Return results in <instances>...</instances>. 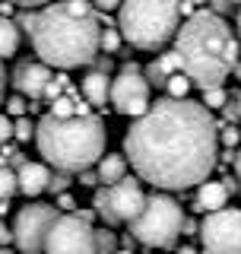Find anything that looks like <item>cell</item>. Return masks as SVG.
<instances>
[{"label":"cell","instance_id":"1","mask_svg":"<svg viewBox=\"0 0 241 254\" xmlns=\"http://www.w3.org/2000/svg\"><path fill=\"white\" fill-rule=\"evenodd\" d=\"M124 156L156 190L200 188L219 162V124L203 102L165 95L124 133Z\"/></svg>","mask_w":241,"mask_h":254},{"label":"cell","instance_id":"2","mask_svg":"<svg viewBox=\"0 0 241 254\" xmlns=\"http://www.w3.org/2000/svg\"><path fill=\"white\" fill-rule=\"evenodd\" d=\"M19 29L29 35L38 61L58 70H73L95 64L102 48V19L92 0H54L42 10L16 16Z\"/></svg>","mask_w":241,"mask_h":254},{"label":"cell","instance_id":"3","mask_svg":"<svg viewBox=\"0 0 241 254\" xmlns=\"http://www.w3.org/2000/svg\"><path fill=\"white\" fill-rule=\"evenodd\" d=\"M175 51L181 54L184 73L194 79L200 89H213L238 70L241 45L232 26L213 10H197L175 35Z\"/></svg>","mask_w":241,"mask_h":254},{"label":"cell","instance_id":"4","mask_svg":"<svg viewBox=\"0 0 241 254\" xmlns=\"http://www.w3.org/2000/svg\"><path fill=\"white\" fill-rule=\"evenodd\" d=\"M38 153L58 172L79 175L102 162L105 156V124L95 115L54 118L45 115L35 130Z\"/></svg>","mask_w":241,"mask_h":254},{"label":"cell","instance_id":"5","mask_svg":"<svg viewBox=\"0 0 241 254\" xmlns=\"http://www.w3.org/2000/svg\"><path fill=\"white\" fill-rule=\"evenodd\" d=\"M181 0H124L118 10V29L127 45L140 51H159L178 35Z\"/></svg>","mask_w":241,"mask_h":254},{"label":"cell","instance_id":"6","mask_svg":"<svg viewBox=\"0 0 241 254\" xmlns=\"http://www.w3.org/2000/svg\"><path fill=\"white\" fill-rule=\"evenodd\" d=\"M184 213L175 197L162 194V190H152L146 197L143 213L130 222V235L146 248H172L178 242L181 229H184Z\"/></svg>","mask_w":241,"mask_h":254},{"label":"cell","instance_id":"7","mask_svg":"<svg viewBox=\"0 0 241 254\" xmlns=\"http://www.w3.org/2000/svg\"><path fill=\"white\" fill-rule=\"evenodd\" d=\"M146 197L140 188V178H124L118 185H105L95 190L92 206L108 226H130V222L143 213L146 206Z\"/></svg>","mask_w":241,"mask_h":254},{"label":"cell","instance_id":"8","mask_svg":"<svg viewBox=\"0 0 241 254\" xmlns=\"http://www.w3.org/2000/svg\"><path fill=\"white\" fill-rule=\"evenodd\" d=\"M60 219L58 203H29L16 213L13 219V242L19 254H45L48 235H51L54 222Z\"/></svg>","mask_w":241,"mask_h":254},{"label":"cell","instance_id":"9","mask_svg":"<svg viewBox=\"0 0 241 254\" xmlns=\"http://www.w3.org/2000/svg\"><path fill=\"white\" fill-rule=\"evenodd\" d=\"M200 242L206 254H241V210L226 206L206 213L200 222Z\"/></svg>","mask_w":241,"mask_h":254},{"label":"cell","instance_id":"10","mask_svg":"<svg viewBox=\"0 0 241 254\" xmlns=\"http://www.w3.org/2000/svg\"><path fill=\"white\" fill-rule=\"evenodd\" d=\"M111 108L118 115H130V118H143L152 108L149 79L146 73H140L136 64H124L120 73L111 79Z\"/></svg>","mask_w":241,"mask_h":254},{"label":"cell","instance_id":"11","mask_svg":"<svg viewBox=\"0 0 241 254\" xmlns=\"http://www.w3.org/2000/svg\"><path fill=\"white\" fill-rule=\"evenodd\" d=\"M45 254H99L95 251V229L79 213H60L48 235Z\"/></svg>","mask_w":241,"mask_h":254},{"label":"cell","instance_id":"12","mask_svg":"<svg viewBox=\"0 0 241 254\" xmlns=\"http://www.w3.org/2000/svg\"><path fill=\"white\" fill-rule=\"evenodd\" d=\"M51 67L48 64H29V61H22L19 67H16V73H13V86H16V92H22V95H29V99H45V89L51 86Z\"/></svg>","mask_w":241,"mask_h":254},{"label":"cell","instance_id":"13","mask_svg":"<svg viewBox=\"0 0 241 254\" xmlns=\"http://www.w3.org/2000/svg\"><path fill=\"white\" fill-rule=\"evenodd\" d=\"M232 190H235L232 178H226V181H203V185L197 188L194 210H197V213H216V210H226Z\"/></svg>","mask_w":241,"mask_h":254},{"label":"cell","instance_id":"14","mask_svg":"<svg viewBox=\"0 0 241 254\" xmlns=\"http://www.w3.org/2000/svg\"><path fill=\"white\" fill-rule=\"evenodd\" d=\"M16 178H19V190L26 197H38L42 190L51 188V169H48L45 162H26L16 169Z\"/></svg>","mask_w":241,"mask_h":254},{"label":"cell","instance_id":"15","mask_svg":"<svg viewBox=\"0 0 241 254\" xmlns=\"http://www.w3.org/2000/svg\"><path fill=\"white\" fill-rule=\"evenodd\" d=\"M181 70H184L181 54H178V51H165V54H159L152 64H146V79H149V86L165 89L168 79H172L175 73H181Z\"/></svg>","mask_w":241,"mask_h":254},{"label":"cell","instance_id":"16","mask_svg":"<svg viewBox=\"0 0 241 254\" xmlns=\"http://www.w3.org/2000/svg\"><path fill=\"white\" fill-rule=\"evenodd\" d=\"M83 99L89 102V105H95V108L111 105V76L102 73V70L86 73V79H83Z\"/></svg>","mask_w":241,"mask_h":254},{"label":"cell","instance_id":"17","mask_svg":"<svg viewBox=\"0 0 241 254\" xmlns=\"http://www.w3.org/2000/svg\"><path fill=\"white\" fill-rule=\"evenodd\" d=\"M95 172H99L102 185H118V181L127 178V156L124 153H105L102 162L95 165Z\"/></svg>","mask_w":241,"mask_h":254},{"label":"cell","instance_id":"18","mask_svg":"<svg viewBox=\"0 0 241 254\" xmlns=\"http://www.w3.org/2000/svg\"><path fill=\"white\" fill-rule=\"evenodd\" d=\"M19 51V22L0 16V58H13Z\"/></svg>","mask_w":241,"mask_h":254},{"label":"cell","instance_id":"19","mask_svg":"<svg viewBox=\"0 0 241 254\" xmlns=\"http://www.w3.org/2000/svg\"><path fill=\"white\" fill-rule=\"evenodd\" d=\"M16 190H19L16 169H10V165H0V200H10Z\"/></svg>","mask_w":241,"mask_h":254},{"label":"cell","instance_id":"20","mask_svg":"<svg viewBox=\"0 0 241 254\" xmlns=\"http://www.w3.org/2000/svg\"><path fill=\"white\" fill-rule=\"evenodd\" d=\"M190 86H194V79H190V76L181 70V73H175L172 79H168V86H165V89H168V95H172V99H187Z\"/></svg>","mask_w":241,"mask_h":254},{"label":"cell","instance_id":"21","mask_svg":"<svg viewBox=\"0 0 241 254\" xmlns=\"http://www.w3.org/2000/svg\"><path fill=\"white\" fill-rule=\"evenodd\" d=\"M48 115H54V118H73V115H76V95L70 92V95H60V99H54Z\"/></svg>","mask_w":241,"mask_h":254},{"label":"cell","instance_id":"22","mask_svg":"<svg viewBox=\"0 0 241 254\" xmlns=\"http://www.w3.org/2000/svg\"><path fill=\"white\" fill-rule=\"evenodd\" d=\"M3 111L16 121V118H26L29 111H32V105L26 102V95H22V92H16V95H10V99L3 102Z\"/></svg>","mask_w":241,"mask_h":254},{"label":"cell","instance_id":"23","mask_svg":"<svg viewBox=\"0 0 241 254\" xmlns=\"http://www.w3.org/2000/svg\"><path fill=\"white\" fill-rule=\"evenodd\" d=\"M95 251L99 254H118V238L111 229H95Z\"/></svg>","mask_w":241,"mask_h":254},{"label":"cell","instance_id":"24","mask_svg":"<svg viewBox=\"0 0 241 254\" xmlns=\"http://www.w3.org/2000/svg\"><path fill=\"white\" fill-rule=\"evenodd\" d=\"M200 102H203L210 111L213 108H226L229 105V92L222 89V86H213V89H203V99H200Z\"/></svg>","mask_w":241,"mask_h":254},{"label":"cell","instance_id":"25","mask_svg":"<svg viewBox=\"0 0 241 254\" xmlns=\"http://www.w3.org/2000/svg\"><path fill=\"white\" fill-rule=\"evenodd\" d=\"M120 42H124L120 29H111V26L102 29V48H105V54H118L120 51Z\"/></svg>","mask_w":241,"mask_h":254},{"label":"cell","instance_id":"26","mask_svg":"<svg viewBox=\"0 0 241 254\" xmlns=\"http://www.w3.org/2000/svg\"><path fill=\"white\" fill-rule=\"evenodd\" d=\"M35 130H38V124H32L29 115L26 118H16V140H19V143L32 140V137H35Z\"/></svg>","mask_w":241,"mask_h":254},{"label":"cell","instance_id":"27","mask_svg":"<svg viewBox=\"0 0 241 254\" xmlns=\"http://www.w3.org/2000/svg\"><path fill=\"white\" fill-rule=\"evenodd\" d=\"M13 137H16V121L6 115V111H0V146H3V143H10Z\"/></svg>","mask_w":241,"mask_h":254},{"label":"cell","instance_id":"28","mask_svg":"<svg viewBox=\"0 0 241 254\" xmlns=\"http://www.w3.org/2000/svg\"><path fill=\"white\" fill-rule=\"evenodd\" d=\"M238 140H241V127H219V143H222V146H238Z\"/></svg>","mask_w":241,"mask_h":254},{"label":"cell","instance_id":"29","mask_svg":"<svg viewBox=\"0 0 241 254\" xmlns=\"http://www.w3.org/2000/svg\"><path fill=\"white\" fill-rule=\"evenodd\" d=\"M67 188H70V175L67 172H58L51 178V188H48V190H54V194H67Z\"/></svg>","mask_w":241,"mask_h":254},{"label":"cell","instance_id":"30","mask_svg":"<svg viewBox=\"0 0 241 254\" xmlns=\"http://www.w3.org/2000/svg\"><path fill=\"white\" fill-rule=\"evenodd\" d=\"M120 3H124V0H92V6H95V10H102V13L120 10Z\"/></svg>","mask_w":241,"mask_h":254},{"label":"cell","instance_id":"31","mask_svg":"<svg viewBox=\"0 0 241 254\" xmlns=\"http://www.w3.org/2000/svg\"><path fill=\"white\" fill-rule=\"evenodd\" d=\"M79 185H86V188H92V185H99V172H92V169H86V172H79Z\"/></svg>","mask_w":241,"mask_h":254},{"label":"cell","instance_id":"32","mask_svg":"<svg viewBox=\"0 0 241 254\" xmlns=\"http://www.w3.org/2000/svg\"><path fill=\"white\" fill-rule=\"evenodd\" d=\"M210 6H213V13L226 16V13H229V10H232V6H235V3H232V0H210Z\"/></svg>","mask_w":241,"mask_h":254},{"label":"cell","instance_id":"33","mask_svg":"<svg viewBox=\"0 0 241 254\" xmlns=\"http://www.w3.org/2000/svg\"><path fill=\"white\" fill-rule=\"evenodd\" d=\"M58 206H60V213H73V197L70 194H58Z\"/></svg>","mask_w":241,"mask_h":254},{"label":"cell","instance_id":"34","mask_svg":"<svg viewBox=\"0 0 241 254\" xmlns=\"http://www.w3.org/2000/svg\"><path fill=\"white\" fill-rule=\"evenodd\" d=\"M181 235H200V222L197 219H184V229H181Z\"/></svg>","mask_w":241,"mask_h":254},{"label":"cell","instance_id":"35","mask_svg":"<svg viewBox=\"0 0 241 254\" xmlns=\"http://www.w3.org/2000/svg\"><path fill=\"white\" fill-rule=\"evenodd\" d=\"M10 3L22 6V10H32V6H48V0H10Z\"/></svg>","mask_w":241,"mask_h":254},{"label":"cell","instance_id":"36","mask_svg":"<svg viewBox=\"0 0 241 254\" xmlns=\"http://www.w3.org/2000/svg\"><path fill=\"white\" fill-rule=\"evenodd\" d=\"M13 238V229H6V222L0 219V248H6V242Z\"/></svg>","mask_w":241,"mask_h":254},{"label":"cell","instance_id":"37","mask_svg":"<svg viewBox=\"0 0 241 254\" xmlns=\"http://www.w3.org/2000/svg\"><path fill=\"white\" fill-rule=\"evenodd\" d=\"M3 89H6V73H3V58H0V105H3Z\"/></svg>","mask_w":241,"mask_h":254},{"label":"cell","instance_id":"38","mask_svg":"<svg viewBox=\"0 0 241 254\" xmlns=\"http://www.w3.org/2000/svg\"><path fill=\"white\" fill-rule=\"evenodd\" d=\"M235 175H238V188H241V149H238V156H235Z\"/></svg>","mask_w":241,"mask_h":254},{"label":"cell","instance_id":"39","mask_svg":"<svg viewBox=\"0 0 241 254\" xmlns=\"http://www.w3.org/2000/svg\"><path fill=\"white\" fill-rule=\"evenodd\" d=\"M6 213H10V200H0V219H3Z\"/></svg>","mask_w":241,"mask_h":254},{"label":"cell","instance_id":"40","mask_svg":"<svg viewBox=\"0 0 241 254\" xmlns=\"http://www.w3.org/2000/svg\"><path fill=\"white\" fill-rule=\"evenodd\" d=\"M178 254H197V248H190V245H184V248H181Z\"/></svg>","mask_w":241,"mask_h":254},{"label":"cell","instance_id":"41","mask_svg":"<svg viewBox=\"0 0 241 254\" xmlns=\"http://www.w3.org/2000/svg\"><path fill=\"white\" fill-rule=\"evenodd\" d=\"M238 38H241V10H238Z\"/></svg>","mask_w":241,"mask_h":254},{"label":"cell","instance_id":"42","mask_svg":"<svg viewBox=\"0 0 241 254\" xmlns=\"http://www.w3.org/2000/svg\"><path fill=\"white\" fill-rule=\"evenodd\" d=\"M0 254H16V251H10V248H0Z\"/></svg>","mask_w":241,"mask_h":254},{"label":"cell","instance_id":"43","mask_svg":"<svg viewBox=\"0 0 241 254\" xmlns=\"http://www.w3.org/2000/svg\"><path fill=\"white\" fill-rule=\"evenodd\" d=\"M118 254H133V251H127V248H124V251H118Z\"/></svg>","mask_w":241,"mask_h":254},{"label":"cell","instance_id":"44","mask_svg":"<svg viewBox=\"0 0 241 254\" xmlns=\"http://www.w3.org/2000/svg\"><path fill=\"white\" fill-rule=\"evenodd\" d=\"M190 3H206V0H190Z\"/></svg>","mask_w":241,"mask_h":254},{"label":"cell","instance_id":"45","mask_svg":"<svg viewBox=\"0 0 241 254\" xmlns=\"http://www.w3.org/2000/svg\"><path fill=\"white\" fill-rule=\"evenodd\" d=\"M238 76H241V64H238Z\"/></svg>","mask_w":241,"mask_h":254},{"label":"cell","instance_id":"46","mask_svg":"<svg viewBox=\"0 0 241 254\" xmlns=\"http://www.w3.org/2000/svg\"><path fill=\"white\" fill-rule=\"evenodd\" d=\"M232 3H241V0H232Z\"/></svg>","mask_w":241,"mask_h":254},{"label":"cell","instance_id":"47","mask_svg":"<svg viewBox=\"0 0 241 254\" xmlns=\"http://www.w3.org/2000/svg\"><path fill=\"white\" fill-rule=\"evenodd\" d=\"M238 105H241V99H238Z\"/></svg>","mask_w":241,"mask_h":254}]
</instances>
